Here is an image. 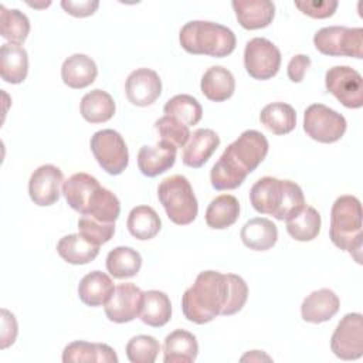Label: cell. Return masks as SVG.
<instances>
[{
	"label": "cell",
	"instance_id": "obj_1",
	"mask_svg": "<svg viewBox=\"0 0 363 363\" xmlns=\"http://www.w3.org/2000/svg\"><path fill=\"white\" fill-rule=\"evenodd\" d=\"M248 298L247 282L235 274L203 271L182 296V311L187 320L204 325L218 315L238 313Z\"/></svg>",
	"mask_w": 363,
	"mask_h": 363
},
{
	"label": "cell",
	"instance_id": "obj_2",
	"mask_svg": "<svg viewBox=\"0 0 363 363\" xmlns=\"http://www.w3.org/2000/svg\"><path fill=\"white\" fill-rule=\"evenodd\" d=\"M250 201L259 214H269L277 220H288L305 207L302 189L291 180L264 176L250 190Z\"/></svg>",
	"mask_w": 363,
	"mask_h": 363
},
{
	"label": "cell",
	"instance_id": "obj_3",
	"mask_svg": "<svg viewBox=\"0 0 363 363\" xmlns=\"http://www.w3.org/2000/svg\"><path fill=\"white\" fill-rule=\"evenodd\" d=\"M179 41L184 51L194 55H208L223 58L235 50L237 38L231 28L204 20L186 23L180 33Z\"/></svg>",
	"mask_w": 363,
	"mask_h": 363
},
{
	"label": "cell",
	"instance_id": "obj_4",
	"mask_svg": "<svg viewBox=\"0 0 363 363\" xmlns=\"http://www.w3.org/2000/svg\"><path fill=\"white\" fill-rule=\"evenodd\" d=\"M330 241L347 251L360 264L362 254V204L350 194L337 197L330 210Z\"/></svg>",
	"mask_w": 363,
	"mask_h": 363
},
{
	"label": "cell",
	"instance_id": "obj_5",
	"mask_svg": "<svg viewBox=\"0 0 363 363\" xmlns=\"http://www.w3.org/2000/svg\"><path fill=\"white\" fill-rule=\"evenodd\" d=\"M157 197L172 223L187 225L196 220L199 213L197 199L184 176L174 174L163 179L157 187Z\"/></svg>",
	"mask_w": 363,
	"mask_h": 363
},
{
	"label": "cell",
	"instance_id": "obj_6",
	"mask_svg": "<svg viewBox=\"0 0 363 363\" xmlns=\"http://www.w3.org/2000/svg\"><path fill=\"white\" fill-rule=\"evenodd\" d=\"M315 48L329 57L363 58V28L329 26L313 35Z\"/></svg>",
	"mask_w": 363,
	"mask_h": 363
},
{
	"label": "cell",
	"instance_id": "obj_7",
	"mask_svg": "<svg viewBox=\"0 0 363 363\" xmlns=\"http://www.w3.org/2000/svg\"><path fill=\"white\" fill-rule=\"evenodd\" d=\"M345 116L323 104H312L303 113L305 133L319 143H335L345 135Z\"/></svg>",
	"mask_w": 363,
	"mask_h": 363
},
{
	"label": "cell",
	"instance_id": "obj_8",
	"mask_svg": "<svg viewBox=\"0 0 363 363\" xmlns=\"http://www.w3.org/2000/svg\"><path fill=\"white\" fill-rule=\"evenodd\" d=\"M91 152L98 164L112 176L121 174L129 163L128 146L122 135L113 129H102L92 135Z\"/></svg>",
	"mask_w": 363,
	"mask_h": 363
},
{
	"label": "cell",
	"instance_id": "obj_9",
	"mask_svg": "<svg viewBox=\"0 0 363 363\" xmlns=\"http://www.w3.org/2000/svg\"><path fill=\"white\" fill-rule=\"evenodd\" d=\"M244 67L247 74L254 79H271L279 71L281 51L272 41L264 37L251 38L245 44Z\"/></svg>",
	"mask_w": 363,
	"mask_h": 363
},
{
	"label": "cell",
	"instance_id": "obj_10",
	"mask_svg": "<svg viewBox=\"0 0 363 363\" xmlns=\"http://www.w3.org/2000/svg\"><path fill=\"white\" fill-rule=\"evenodd\" d=\"M325 85L343 106L359 109L363 106L362 75L347 65H335L325 74Z\"/></svg>",
	"mask_w": 363,
	"mask_h": 363
},
{
	"label": "cell",
	"instance_id": "obj_11",
	"mask_svg": "<svg viewBox=\"0 0 363 363\" xmlns=\"http://www.w3.org/2000/svg\"><path fill=\"white\" fill-rule=\"evenodd\" d=\"M330 349L342 360H357L363 356V316L362 313H346L337 323L332 337Z\"/></svg>",
	"mask_w": 363,
	"mask_h": 363
},
{
	"label": "cell",
	"instance_id": "obj_12",
	"mask_svg": "<svg viewBox=\"0 0 363 363\" xmlns=\"http://www.w3.org/2000/svg\"><path fill=\"white\" fill-rule=\"evenodd\" d=\"M269 143L258 130H244L233 143H230L225 152L238 163V166L250 174L254 172L265 159Z\"/></svg>",
	"mask_w": 363,
	"mask_h": 363
},
{
	"label": "cell",
	"instance_id": "obj_13",
	"mask_svg": "<svg viewBox=\"0 0 363 363\" xmlns=\"http://www.w3.org/2000/svg\"><path fill=\"white\" fill-rule=\"evenodd\" d=\"M64 174L54 164H43L37 167L28 180V194L34 204L48 207L58 201L62 193Z\"/></svg>",
	"mask_w": 363,
	"mask_h": 363
},
{
	"label": "cell",
	"instance_id": "obj_14",
	"mask_svg": "<svg viewBox=\"0 0 363 363\" xmlns=\"http://www.w3.org/2000/svg\"><path fill=\"white\" fill-rule=\"evenodd\" d=\"M143 291L132 282L119 284L105 303V315L113 323H128L140 315Z\"/></svg>",
	"mask_w": 363,
	"mask_h": 363
},
{
	"label": "cell",
	"instance_id": "obj_15",
	"mask_svg": "<svg viewBox=\"0 0 363 363\" xmlns=\"http://www.w3.org/2000/svg\"><path fill=\"white\" fill-rule=\"evenodd\" d=\"M125 92L132 105L149 106L162 94V79L150 68H138L128 75Z\"/></svg>",
	"mask_w": 363,
	"mask_h": 363
},
{
	"label": "cell",
	"instance_id": "obj_16",
	"mask_svg": "<svg viewBox=\"0 0 363 363\" xmlns=\"http://www.w3.org/2000/svg\"><path fill=\"white\" fill-rule=\"evenodd\" d=\"M177 147L159 140L153 146H142L138 152V167L143 176L156 177L169 170L176 162Z\"/></svg>",
	"mask_w": 363,
	"mask_h": 363
},
{
	"label": "cell",
	"instance_id": "obj_17",
	"mask_svg": "<svg viewBox=\"0 0 363 363\" xmlns=\"http://www.w3.org/2000/svg\"><path fill=\"white\" fill-rule=\"evenodd\" d=\"M340 308L339 296L329 288L311 292L301 305V315L305 322L323 323L330 320Z\"/></svg>",
	"mask_w": 363,
	"mask_h": 363
},
{
	"label": "cell",
	"instance_id": "obj_18",
	"mask_svg": "<svg viewBox=\"0 0 363 363\" xmlns=\"http://www.w3.org/2000/svg\"><path fill=\"white\" fill-rule=\"evenodd\" d=\"M231 6L240 26L245 30L265 28L275 16V4L269 0H233Z\"/></svg>",
	"mask_w": 363,
	"mask_h": 363
},
{
	"label": "cell",
	"instance_id": "obj_19",
	"mask_svg": "<svg viewBox=\"0 0 363 363\" xmlns=\"http://www.w3.org/2000/svg\"><path fill=\"white\" fill-rule=\"evenodd\" d=\"M101 184L94 176L79 172L64 180L62 194L72 210L86 214L91 199Z\"/></svg>",
	"mask_w": 363,
	"mask_h": 363
},
{
	"label": "cell",
	"instance_id": "obj_20",
	"mask_svg": "<svg viewBox=\"0 0 363 363\" xmlns=\"http://www.w3.org/2000/svg\"><path fill=\"white\" fill-rule=\"evenodd\" d=\"M220 146V136L213 129L200 128L190 135L183 152V163L193 169H200L207 163Z\"/></svg>",
	"mask_w": 363,
	"mask_h": 363
},
{
	"label": "cell",
	"instance_id": "obj_21",
	"mask_svg": "<svg viewBox=\"0 0 363 363\" xmlns=\"http://www.w3.org/2000/svg\"><path fill=\"white\" fill-rule=\"evenodd\" d=\"M98 75V67L95 61L86 54H72L61 65L62 82L74 89H82L89 86Z\"/></svg>",
	"mask_w": 363,
	"mask_h": 363
},
{
	"label": "cell",
	"instance_id": "obj_22",
	"mask_svg": "<svg viewBox=\"0 0 363 363\" xmlns=\"http://www.w3.org/2000/svg\"><path fill=\"white\" fill-rule=\"evenodd\" d=\"M64 363H118L115 350L106 343H91L75 340L68 343L62 352Z\"/></svg>",
	"mask_w": 363,
	"mask_h": 363
},
{
	"label": "cell",
	"instance_id": "obj_23",
	"mask_svg": "<svg viewBox=\"0 0 363 363\" xmlns=\"http://www.w3.org/2000/svg\"><path fill=\"white\" fill-rule=\"evenodd\" d=\"M199 354V343L191 332L176 329L163 342L164 363H191Z\"/></svg>",
	"mask_w": 363,
	"mask_h": 363
},
{
	"label": "cell",
	"instance_id": "obj_24",
	"mask_svg": "<svg viewBox=\"0 0 363 363\" xmlns=\"http://www.w3.org/2000/svg\"><path fill=\"white\" fill-rule=\"evenodd\" d=\"M242 244L254 251H267L278 241L277 225L265 217H255L248 220L240 233Z\"/></svg>",
	"mask_w": 363,
	"mask_h": 363
},
{
	"label": "cell",
	"instance_id": "obj_25",
	"mask_svg": "<svg viewBox=\"0 0 363 363\" xmlns=\"http://www.w3.org/2000/svg\"><path fill=\"white\" fill-rule=\"evenodd\" d=\"M28 74V54L24 47L4 43L0 48V77L9 84H21Z\"/></svg>",
	"mask_w": 363,
	"mask_h": 363
},
{
	"label": "cell",
	"instance_id": "obj_26",
	"mask_svg": "<svg viewBox=\"0 0 363 363\" xmlns=\"http://www.w3.org/2000/svg\"><path fill=\"white\" fill-rule=\"evenodd\" d=\"M115 291L111 277L102 271H92L86 274L78 285V296L88 306L105 305Z\"/></svg>",
	"mask_w": 363,
	"mask_h": 363
},
{
	"label": "cell",
	"instance_id": "obj_27",
	"mask_svg": "<svg viewBox=\"0 0 363 363\" xmlns=\"http://www.w3.org/2000/svg\"><path fill=\"white\" fill-rule=\"evenodd\" d=\"M200 89L203 95L213 102L227 101L235 91L234 75L221 65L210 67L201 77Z\"/></svg>",
	"mask_w": 363,
	"mask_h": 363
},
{
	"label": "cell",
	"instance_id": "obj_28",
	"mask_svg": "<svg viewBox=\"0 0 363 363\" xmlns=\"http://www.w3.org/2000/svg\"><path fill=\"white\" fill-rule=\"evenodd\" d=\"M57 252L60 257L72 265H85L92 262L98 254L99 247L89 242L85 237L78 234H68L60 238L57 244Z\"/></svg>",
	"mask_w": 363,
	"mask_h": 363
},
{
	"label": "cell",
	"instance_id": "obj_29",
	"mask_svg": "<svg viewBox=\"0 0 363 363\" xmlns=\"http://www.w3.org/2000/svg\"><path fill=\"white\" fill-rule=\"evenodd\" d=\"M139 318L147 326H164L172 318V303L169 296L157 289L145 291Z\"/></svg>",
	"mask_w": 363,
	"mask_h": 363
},
{
	"label": "cell",
	"instance_id": "obj_30",
	"mask_svg": "<svg viewBox=\"0 0 363 363\" xmlns=\"http://www.w3.org/2000/svg\"><path fill=\"white\" fill-rule=\"evenodd\" d=\"M79 111L86 122L102 123L115 115L116 105L113 98L106 91L92 89L82 96Z\"/></svg>",
	"mask_w": 363,
	"mask_h": 363
},
{
	"label": "cell",
	"instance_id": "obj_31",
	"mask_svg": "<svg viewBox=\"0 0 363 363\" xmlns=\"http://www.w3.org/2000/svg\"><path fill=\"white\" fill-rule=\"evenodd\" d=\"M240 217V203L231 194H221L213 199L206 210V223L210 228L225 230Z\"/></svg>",
	"mask_w": 363,
	"mask_h": 363
},
{
	"label": "cell",
	"instance_id": "obj_32",
	"mask_svg": "<svg viewBox=\"0 0 363 363\" xmlns=\"http://www.w3.org/2000/svg\"><path fill=\"white\" fill-rule=\"evenodd\" d=\"M247 173L224 150L210 172V182L216 190H234L247 179Z\"/></svg>",
	"mask_w": 363,
	"mask_h": 363
},
{
	"label": "cell",
	"instance_id": "obj_33",
	"mask_svg": "<svg viewBox=\"0 0 363 363\" xmlns=\"http://www.w3.org/2000/svg\"><path fill=\"white\" fill-rule=\"evenodd\" d=\"M126 227L132 237L145 241L152 240L159 234L162 220L150 206H136L128 216Z\"/></svg>",
	"mask_w": 363,
	"mask_h": 363
},
{
	"label": "cell",
	"instance_id": "obj_34",
	"mask_svg": "<svg viewBox=\"0 0 363 363\" xmlns=\"http://www.w3.org/2000/svg\"><path fill=\"white\" fill-rule=\"evenodd\" d=\"M261 123L275 135H286L296 126V112L285 102H272L262 108Z\"/></svg>",
	"mask_w": 363,
	"mask_h": 363
},
{
	"label": "cell",
	"instance_id": "obj_35",
	"mask_svg": "<svg viewBox=\"0 0 363 363\" xmlns=\"http://www.w3.org/2000/svg\"><path fill=\"white\" fill-rule=\"evenodd\" d=\"M142 267L140 254L132 247H116L106 255V269L116 279L135 277Z\"/></svg>",
	"mask_w": 363,
	"mask_h": 363
},
{
	"label": "cell",
	"instance_id": "obj_36",
	"mask_svg": "<svg viewBox=\"0 0 363 363\" xmlns=\"http://www.w3.org/2000/svg\"><path fill=\"white\" fill-rule=\"evenodd\" d=\"M322 218L319 211L312 207L306 206L295 216L286 220V231L288 234L296 241H312L320 233Z\"/></svg>",
	"mask_w": 363,
	"mask_h": 363
},
{
	"label": "cell",
	"instance_id": "obj_37",
	"mask_svg": "<svg viewBox=\"0 0 363 363\" xmlns=\"http://www.w3.org/2000/svg\"><path fill=\"white\" fill-rule=\"evenodd\" d=\"M0 34L4 40L11 44H23L30 34L28 17L17 10L7 9L4 4L0 6Z\"/></svg>",
	"mask_w": 363,
	"mask_h": 363
},
{
	"label": "cell",
	"instance_id": "obj_38",
	"mask_svg": "<svg viewBox=\"0 0 363 363\" xmlns=\"http://www.w3.org/2000/svg\"><path fill=\"white\" fill-rule=\"evenodd\" d=\"M164 115L173 116L177 121L183 122L189 128L193 125H197L203 116V108L200 102L187 94L174 95L170 98L164 106H163Z\"/></svg>",
	"mask_w": 363,
	"mask_h": 363
},
{
	"label": "cell",
	"instance_id": "obj_39",
	"mask_svg": "<svg viewBox=\"0 0 363 363\" xmlns=\"http://www.w3.org/2000/svg\"><path fill=\"white\" fill-rule=\"evenodd\" d=\"M119 214H121L119 199L111 190L101 186L91 199L86 216H91L95 220L102 223H115Z\"/></svg>",
	"mask_w": 363,
	"mask_h": 363
},
{
	"label": "cell",
	"instance_id": "obj_40",
	"mask_svg": "<svg viewBox=\"0 0 363 363\" xmlns=\"http://www.w3.org/2000/svg\"><path fill=\"white\" fill-rule=\"evenodd\" d=\"M160 352V345L150 335H138L126 343V356L132 363H153Z\"/></svg>",
	"mask_w": 363,
	"mask_h": 363
},
{
	"label": "cell",
	"instance_id": "obj_41",
	"mask_svg": "<svg viewBox=\"0 0 363 363\" xmlns=\"http://www.w3.org/2000/svg\"><path fill=\"white\" fill-rule=\"evenodd\" d=\"M155 129L160 136V140L172 143L173 146L184 147L190 139V129L183 122L173 116L164 115L155 122Z\"/></svg>",
	"mask_w": 363,
	"mask_h": 363
},
{
	"label": "cell",
	"instance_id": "obj_42",
	"mask_svg": "<svg viewBox=\"0 0 363 363\" xmlns=\"http://www.w3.org/2000/svg\"><path fill=\"white\" fill-rule=\"evenodd\" d=\"M78 230L82 237H85L89 242L101 247L108 242L115 234V223H102L95 220L91 216L84 214L78 220Z\"/></svg>",
	"mask_w": 363,
	"mask_h": 363
},
{
	"label": "cell",
	"instance_id": "obj_43",
	"mask_svg": "<svg viewBox=\"0 0 363 363\" xmlns=\"http://www.w3.org/2000/svg\"><path fill=\"white\" fill-rule=\"evenodd\" d=\"M339 3L336 0L328 1H295V7H298L303 14L312 18H328L335 14Z\"/></svg>",
	"mask_w": 363,
	"mask_h": 363
},
{
	"label": "cell",
	"instance_id": "obj_44",
	"mask_svg": "<svg viewBox=\"0 0 363 363\" xmlns=\"http://www.w3.org/2000/svg\"><path fill=\"white\" fill-rule=\"evenodd\" d=\"M17 332H18V326H17V320L16 316L7 311V309H1V332H0V349H7L9 346H11L16 342L17 337Z\"/></svg>",
	"mask_w": 363,
	"mask_h": 363
},
{
	"label": "cell",
	"instance_id": "obj_45",
	"mask_svg": "<svg viewBox=\"0 0 363 363\" xmlns=\"http://www.w3.org/2000/svg\"><path fill=\"white\" fill-rule=\"evenodd\" d=\"M61 7L68 14H71L74 17H88L96 11V9L99 7V1H96V0H79V1L62 0Z\"/></svg>",
	"mask_w": 363,
	"mask_h": 363
},
{
	"label": "cell",
	"instance_id": "obj_46",
	"mask_svg": "<svg viewBox=\"0 0 363 363\" xmlns=\"http://www.w3.org/2000/svg\"><path fill=\"white\" fill-rule=\"evenodd\" d=\"M311 67V58L305 54H296L294 55L286 67L288 78L292 82H301L305 78V74L308 68Z\"/></svg>",
	"mask_w": 363,
	"mask_h": 363
},
{
	"label": "cell",
	"instance_id": "obj_47",
	"mask_svg": "<svg viewBox=\"0 0 363 363\" xmlns=\"http://www.w3.org/2000/svg\"><path fill=\"white\" fill-rule=\"evenodd\" d=\"M245 360H250V362H261V360H271L269 356H267L265 353L259 352V350H251L248 352L245 356L241 357V362H245Z\"/></svg>",
	"mask_w": 363,
	"mask_h": 363
},
{
	"label": "cell",
	"instance_id": "obj_48",
	"mask_svg": "<svg viewBox=\"0 0 363 363\" xmlns=\"http://www.w3.org/2000/svg\"><path fill=\"white\" fill-rule=\"evenodd\" d=\"M51 3H45V4H35V3H28V6H31V7H47V6H50Z\"/></svg>",
	"mask_w": 363,
	"mask_h": 363
}]
</instances>
